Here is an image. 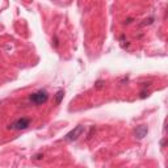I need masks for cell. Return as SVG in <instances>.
I'll list each match as a JSON object with an SVG mask.
<instances>
[{
  "mask_svg": "<svg viewBox=\"0 0 168 168\" xmlns=\"http://www.w3.org/2000/svg\"><path fill=\"white\" fill-rule=\"evenodd\" d=\"M32 120L28 118V117H20V118L15 120L12 124L8 125V129L9 130H17V131H21V130H25V129L29 128Z\"/></svg>",
  "mask_w": 168,
  "mask_h": 168,
  "instance_id": "6da1fadb",
  "label": "cell"
},
{
  "mask_svg": "<svg viewBox=\"0 0 168 168\" xmlns=\"http://www.w3.org/2000/svg\"><path fill=\"white\" fill-rule=\"evenodd\" d=\"M49 100V93L45 89H40L37 92H33V93L29 96V101L36 105H41V104H45Z\"/></svg>",
  "mask_w": 168,
  "mask_h": 168,
  "instance_id": "7a4b0ae2",
  "label": "cell"
},
{
  "mask_svg": "<svg viewBox=\"0 0 168 168\" xmlns=\"http://www.w3.org/2000/svg\"><path fill=\"white\" fill-rule=\"evenodd\" d=\"M83 133H84V126H83V125H78L76 128H74L71 131H69V133L66 134L65 140H67V142H72V140H76Z\"/></svg>",
  "mask_w": 168,
  "mask_h": 168,
  "instance_id": "3957f363",
  "label": "cell"
},
{
  "mask_svg": "<svg viewBox=\"0 0 168 168\" xmlns=\"http://www.w3.org/2000/svg\"><path fill=\"white\" fill-rule=\"evenodd\" d=\"M147 133H149V128H147L146 125H140V126H138V128L135 129V137H137L138 139H143L147 135Z\"/></svg>",
  "mask_w": 168,
  "mask_h": 168,
  "instance_id": "277c9868",
  "label": "cell"
},
{
  "mask_svg": "<svg viewBox=\"0 0 168 168\" xmlns=\"http://www.w3.org/2000/svg\"><path fill=\"white\" fill-rule=\"evenodd\" d=\"M63 97H65V91H63V89L58 91V92H56V95H55V104H56V105H59L60 101L63 100Z\"/></svg>",
  "mask_w": 168,
  "mask_h": 168,
  "instance_id": "5b68a950",
  "label": "cell"
},
{
  "mask_svg": "<svg viewBox=\"0 0 168 168\" xmlns=\"http://www.w3.org/2000/svg\"><path fill=\"white\" fill-rule=\"evenodd\" d=\"M154 22V17H150V19H146L142 24H140V26H144V25H151Z\"/></svg>",
  "mask_w": 168,
  "mask_h": 168,
  "instance_id": "8992f818",
  "label": "cell"
},
{
  "mask_svg": "<svg viewBox=\"0 0 168 168\" xmlns=\"http://www.w3.org/2000/svg\"><path fill=\"white\" fill-rule=\"evenodd\" d=\"M103 87H104V80H97L96 83H95V88H96V89H101Z\"/></svg>",
  "mask_w": 168,
  "mask_h": 168,
  "instance_id": "52a82bcc",
  "label": "cell"
},
{
  "mask_svg": "<svg viewBox=\"0 0 168 168\" xmlns=\"http://www.w3.org/2000/svg\"><path fill=\"white\" fill-rule=\"evenodd\" d=\"M32 159H33V160H42V159H44V154H36Z\"/></svg>",
  "mask_w": 168,
  "mask_h": 168,
  "instance_id": "ba28073f",
  "label": "cell"
},
{
  "mask_svg": "<svg viewBox=\"0 0 168 168\" xmlns=\"http://www.w3.org/2000/svg\"><path fill=\"white\" fill-rule=\"evenodd\" d=\"M147 96H149V92H147L146 89H142V91H140V99H146Z\"/></svg>",
  "mask_w": 168,
  "mask_h": 168,
  "instance_id": "9c48e42d",
  "label": "cell"
},
{
  "mask_svg": "<svg viewBox=\"0 0 168 168\" xmlns=\"http://www.w3.org/2000/svg\"><path fill=\"white\" fill-rule=\"evenodd\" d=\"M151 87V81H147V83H142V88L143 89H146V88Z\"/></svg>",
  "mask_w": 168,
  "mask_h": 168,
  "instance_id": "30bf717a",
  "label": "cell"
},
{
  "mask_svg": "<svg viewBox=\"0 0 168 168\" xmlns=\"http://www.w3.org/2000/svg\"><path fill=\"white\" fill-rule=\"evenodd\" d=\"M58 45H59V42H58V37H56V36H54V46L58 47Z\"/></svg>",
  "mask_w": 168,
  "mask_h": 168,
  "instance_id": "8fae6325",
  "label": "cell"
},
{
  "mask_svg": "<svg viewBox=\"0 0 168 168\" xmlns=\"http://www.w3.org/2000/svg\"><path fill=\"white\" fill-rule=\"evenodd\" d=\"M131 22H133V19L130 17V19H126V20H125L124 24H125V25H129V24H131Z\"/></svg>",
  "mask_w": 168,
  "mask_h": 168,
  "instance_id": "7c38bea8",
  "label": "cell"
},
{
  "mask_svg": "<svg viewBox=\"0 0 168 168\" xmlns=\"http://www.w3.org/2000/svg\"><path fill=\"white\" fill-rule=\"evenodd\" d=\"M160 146H162V147L165 146V139H162V140H160Z\"/></svg>",
  "mask_w": 168,
  "mask_h": 168,
  "instance_id": "4fadbf2b",
  "label": "cell"
}]
</instances>
